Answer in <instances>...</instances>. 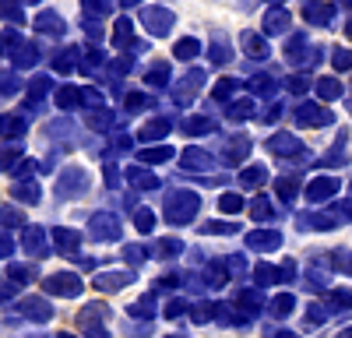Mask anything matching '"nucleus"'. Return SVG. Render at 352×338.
<instances>
[{"instance_id": "a211bd4d", "label": "nucleus", "mask_w": 352, "mask_h": 338, "mask_svg": "<svg viewBox=\"0 0 352 338\" xmlns=\"http://www.w3.org/2000/svg\"><path fill=\"white\" fill-rule=\"evenodd\" d=\"M349 36H352V25H349Z\"/></svg>"}, {"instance_id": "7ed1b4c3", "label": "nucleus", "mask_w": 352, "mask_h": 338, "mask_svg": "<svg viewBox=\"0 0 352 338\" xmlns=\"http://www.w3.org/2000/svg\"><path fill=\"white\" fill-rule=\"evenodd\" d=\"M328 120H335L331 113H324V109H317V106H300V124H310V127H320V124H328Z\"/></svg>"}, {"instance_id": "9d476101", "label": "nucleus", "mask_w": 352, "mask_h": 338, "mask_svg": "<svg viewBox=\"0 0 352 338\" xmlns=\"http://www.w3.org/2000/svg\"><path fill=\"white\" fill-rule=\"evenodd\" d=\"M264 25H268V32H282V28L289 25V14H285V11H272Z\"/></svg>"}, {"instance_id": "423d86ee", "label": "nucleus", "mask_w": 352, "mask_h": 338, "mask_svg": "<svg viewBox=\"0 0 352 338\" xmlns=\"http://www.w3.org/2000/svg\"><path fill=\"white\" fill-rule=\"evenodd\" d=\"M303 14H307L310 21H317V25H331V18H335V8H324V4H310Z\"/></svg>"}, {"instance_id": "dca6fc26", "label": "nucleus", "mask_w": 352, "mask_h": 338, "mask_svg": "<svg viewBox=\"0 0 352 338\" xmlns=\"http://www.w3.org/2000/svg\"><path fill=\"white\" fill-rule=\"evenodd\" d=\"M338 338H352V328H349V331H345V335H338Z\"/></svg>"}, {"instance_id": "4468645a", "label": "nucleus", "mask_w": 352, "mask_h": 338, "mask_svg": "<svg viewBox=\"0 0 352 338\" xmlns=\"http://www.w3.org/2000/svg\"><path fill=\"white\" fill-rule=\"evenodd\" d=\"M289 310H292V296H278L272 303V314H289Z\"/></svg>"}, {"instance_id": "f3484780", "label": "nucleus", "mask_w": 352, "mask_h": 338, "mask_svg": "<svg viewBox=\"0 0 352 338\" xmlns=\"http://www.w3.org/2000/svg\"><path fill=\"white\" fill-rule=\"evenodd\" d=\"M275 338H296V335H275Z\"/></svg>"}, {"instance_id": "2eb2a0df", "label": "nucleus", "mask_w": 352, "mask_h": 338, "mask_svg": "<svg viewBox=\"0 0 352 338\" xmlns=\"http://www.w3.org/2000/svg\"><path fill=\"white\" fill-rule=\"evenodd\" d=\"M335 60H338L335 67H342V71H345V67H352V53H338V56H335Z\"/></svg>"}, {"instance_id": "6e6552de", "label": "nucleus", "mask_w": 352, "mask_h": 338, "mask_svg": "<svg viewBox=\"0 0 352 338\" xmlns=\"http://www.w3.org/2000/svg\"><path fill=\"white\" fill-rule=\"evenodd\" d=\"M317 92H320V99H338L342 95V84L335 78H324V81L317 84Z\"/></svg>"}, {"instance_id": "f257e3e1", "label": "nucleus", "mask_w": 352, "mask_h": 338, "mask_svg": "<svg viewBox=\"0 0 352 338\" xmlns=\"http://www.w3.org/2000/svg\"><path fill=\"white\" fill-rule=\"evenodd\" d=\"M197 194H187V190H180V194H173L169 197V208H166V218L173 222V225H184V222H190L194 218V212H197Z\"/></svg>"}, {"instance_id": "f03ea898", "label": "nucleus", "mask_w": 352, "mask_h": 338, "mask_svg": "<svg viewBox=\"0 0 352 338\" xmlns=\"http://www.w3.org/2000/svg\"><path fill=\"white\" fill-rule=\"evenodd\" d=\"M300 148H303V145H300L296 137H289V134H275V137H272V152L282 155V159H292Z\"/></svg>"}, {"instance_id": "f8f14e48", "label": "nucleus", "mask_w": 352, "mask_h": 338, "mask_svg": "<svg viewBox=\"0 0 352 338\" xmlns=\"http://www.w3.org/2000/svg\"><path fill=\"white\" fill-rule=\"evenodd\" d=\"M184 162H187V166H194V169H201V166H208L212 159L204 155V152H197V148H190V152L184 155Z\"/></svg>"}, {"instance_id": "ddd939ff", "label": "nucleus", "mask_w": 352, "mask_h": 338, "mask_svg": "<svg viewBox=\"0 0 352 338\" xmlns=\"http://www.w3.org/2000/svg\"><path fill=\"white\" fill-rule=\"evenodd\" d=\"M243 49H247V53H254V56H264V43H261L257 36H250V32L243 36Z\"/></svg>"}, {"instance_id": "39448f33", "label": "nucleus", "mask_w": 352, "mask_h": 338, "mask_svg": "<svg viewBox=\"0 0 352 338\" xmlns=\"http://www.w3.org/2000/svg\"><path fill=\"white\" fill-rule=\"evenodd\" d=\"M247 243L257 247V250H275V247L282 243V236H278V233H268V229H257L254 236H247Z\"/></svg>"}, {"instance_id": "1a4fd4ad", "label": "nucleus", "mask_w": 352, "mask_h": 338, "mask_svg": "<svg viewBox=\"0 0 352 338\" xmlns=\"http://www.w3.org/2000/svg\"><path fill=\"white\" fill-rule=\"evenodd\" d=\"M197 39H184V43H176V56H180V60H190V56H197Z\"/></svg>"}, {"instance_id": "20e7f679", "label": "nucleus", "mask_w": 352, "mask_h": 338, "mask_svg": "<svg viewBox=\"0 0 352 338\" xmlns=\"http://www.w3.org/2000/svg\"><path fill=\"white\" fill-rule=\"evenodd\" d=\"M335 190H338V180L324 177V180H317V183L307 187V201H320V197H328V194H335Z\"/></svg>"}, {"instance_id": "0eeeda50", "label": "nucleus", "mask_w": 352, "mask_h": 338, "mask_svg": "<svg viewBox=\"0 0 352 338\" xmlns=\"http://www.w3.org/2000/svg\"><path fill=\"white\" fill-rule=\"evenodd\" d=\"M264 177H268V173H264L261 166H250V169H243L240 183H243V187H261V183H264Z\"/></svg>"}, {"instance_id": "9b49d317", "label": "nucleus", "mask_w": 352, "mask_h": 338, "mask_svg": "<svg viewBox=\"0 0 352 338\" xmlns=\"http://www.w3.org/2000/svg\"><path fill=\"white\" fill-rule=\"evenodd\" d=\"M219 208H222L226 215H236V212L243 208V201H240V197H236V194H226V197H222V201H219Z\"/></svg>"}]
</instances>
